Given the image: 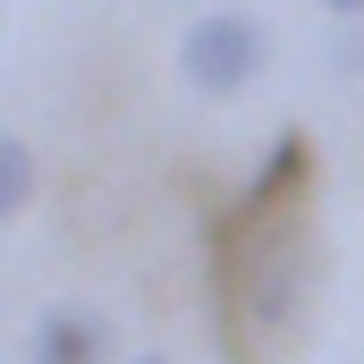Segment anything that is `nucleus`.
Returning <instances> with one entry per match:
<instances>
[{"label": "nucleus", "mask_w": 364, "mask_h": 364, "mask_svg": "<svg viewBox=\"0 0 364 364\" xmlns=\"http://www.w3.org/2000/svg\"><path fill=\"white\" fill-rule=\"evenodd\" d=\"M220 314H229V348L255 364L263 348H288L314 314V279H322V246L305 229L296 203H237V220H220Z\"/></svg>", "instance_id": "f257e3e1"}, {"label": "nucleus", "mask_w": 364, "mask_h": 364, "mask_svg": "<svg viewBox=\"0 0 364 364\" xmlns=\"http://www.w3.org/2000/svg\"><path fill=\"white\" fill-rule=\"evenodd\" d=\"M263 51H272V43H263V26H255L246 9H203V17L186 26V43H178V68H186V85H195V93L229 102V93L255 85Z\"/></svg>", "instance_id": "f03ea898"}, {"label": "nucleus", "mask_w": 364, "mask_h": 364, "mask_svg": "<svg viewBox=\"0 0 364 364\" xmlns=\"http://www.w3.org/2000/svg\"><path fill=\"white\" fill-rule=\"evenodd\" d=\"M102 356H110V322L85 305H51L26 339V364H102Z\"/></svg>", "instance_id": "7ed1b4c3"}, {"label": "nucleus", "mask_w": 364, "mask_h": 364, "mask_svg": "<svg viewBox=\"0 0 364 364\" xmlns=\"http://www.w3.org/2000/svg\"><path fill=\"white\" fill-rule=\"evenodd\" d=\"M296 178H305V136H279L272 161L255 170V186H246L237 203H255V212H263V203H296Z\"/></svg>", "instance_id": "20e7f679"}, {"label": "nucleus", "mask_w": 364, "mask_h": 364, "mask_svg": "<svg viewBox=\"0 0 364 364\" xmlns=\"http://www.w3.org/2000/svg\"><path fill=\"white\" fill-rule=\"evenodd\" d=\"M34 203V153L26 136H0V212H26Z\"/></svg>", "instance_id": "39448f33"}, {"label": "nucleus", "mask_w": 364, "mask_h": 364, "mask_svg": "<svg viewBox=\"0 0 364 364\" xmlns=\"http://www.w3.org/2000/svg\"><path fill=\"white\" fill-rule=\"evenodd\" d=\"M322 9H331V17H364V0H322Z\"/></svg>", "instance_id": "423d86ee"}, {"label": "nucleus", "mask_w": 364, "mask_h": 364, "mask_svg": "<svg viewBox=\"0 0 364 364\" xmlns=\"http://www.w3.org/2000/svg\"><path fill=\"white\" fill-rule=\"evenodd\" d=\"M127 364H170V356H127Z\"/></svg>", "instance_id": "0eeeda50"}]
</instances>
